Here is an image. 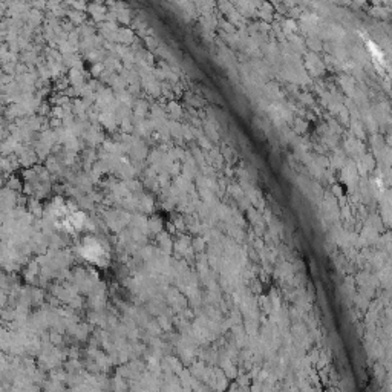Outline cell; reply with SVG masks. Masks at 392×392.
Returning a JSON list of instances; mask_svg holds the SVG:
<instances>
[{"label":"cell","mask_w":392,"mask_h":392,"mask_svg":"<svg viewBox=\"0 0 392 392\" xmlns=\"http://www.w3.org/2000/svg\"><path fill=\"white\" fill-rule=\"evenodd\" d=\"M80 254L83 259L94 265H106L109 260V252L106 245L97 238H84L80 244Z\"/></svg>","instance_id":"cell-1"},{"label":"cell","mask_w":392,"mask_h":392,"mask_svg":"<svg viewBox=\"0 0 392 392\" xmlns=\"http://www.w3.org/2000/svg\"><path fill=\"white\" fill-rule=\"evenodd\" d=\"M56 222L60 230H64L68 233H78L86 228L88 218H86V215H83L82 212H77L74 210V208L66 210V208L60 207L57 210Z\"/></svg>","instance_id":"cell-2"}]
</instances>
